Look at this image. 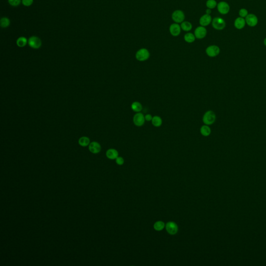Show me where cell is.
I'll use <instances>...</instances> for the list:
<instances>
[{
    "mask_svg": "<svg viewBox=\"0 0 266 266\" xmlns=\"http://www.w3.org/2000/svg\"><path fill=\"white\" fill-rule=\"evenodd\" d=\"M216 119V116L214 112L208 110L204 114L202 120L205 125H211L214 123Z\"/></svg>",
    "mask_w": 266,
    "mask_h": 266,
    "instance_id": "6da1fadb",
    "label": "cell"
},
{
    "mask_svg": "<svg viewBox=\"0 0 266 266\" xmlns=\"http://www.w3.org/2000/svg\"><path fill=\"white\" fill-rule=\"evenodd\" d=\"M150 54L149 51L146 49H139L137 52H136V59L139 61H144L149 58Z\"/></svg>",
    "mask_w": 266,
    "mask_h": 266,
    "instance_id": "7a4b0ae2",
    "label": "cell"
},
{
    "mask_svg": "<svg viewBox=\"0 0 266 266\" xmlns=\"http://www.w3.org/2000/svg\"><path fill=\"white\" fill-rule=\"evenodd\" d=\"M212 26L216 30H222L225 28V22L220 17H216L212 20Z\"/></svg>",
    "mask_w": 266,
    "mask_h": 266,
    "instance_id": "3957f363",
    "label": "cell"
},
{
    "mask_svg": "<svg viewBox=\"0 0 266 266\" xmlns=\"http://www.w3.org/2000/svg\"><path fill=\"white\" fill-rule=\"evenodd\" d=\"M145 121L144 115L141 112L137 113L133 117V123L137 127L142 126L144 124Z\"/></svg>",
    "mask_w": 266,
    "mask_h": 266,
    "instance_id": "277c9868",
    "label": "cell"
},
{
    "mask_svg": "<svg viewBox=\"0 0 266 266\" xmlns=\"http://www.w3.org/2000/svg\"><path fill=\"white\" fill-rule=\"evenodd\" d=\"M29 45L34 49H38L42 45L41 39L36 36H32L28 40Z\"/></svg>",
    "mask_w": 266,
    "mask_h": 266,
    "instance_id": "5b68a950",
    "label": "cell"
},
{
    "mask_svg": "<svg viewBox=\"0 0 266 266\" xmlns=\"http://www.w3.org/2000/svg\"><path fill=\"white\" fill-rule=\"evenodd\" d=\"M220 49L216 45H211L207 47L206 53L210 57H215L218 56L220 53Z\"/></svg>",
    "mask_w": 266,
    "mask_h": 266,
    "instance_id": "8992f818",
    "label": "cell"
},
{
    "mask_svg": "<svg viewBox=\"0 0 266 266\" xmlns=\"http://www.w3.org/2000/svg\"><path fill=\"white\" fill-rule=\"evenodd\" d=\"M171 18L176 23H182L184 22L185 14L182 11L177 10L174 11V13L172 14Z\"/></svg>",
    "mask_w": 266,
    "mask_h": 266,
    "instance_id": "52a82bcc",
    "label": "cell"
},
{
    "mask_svg": "<svg viewBox=\"0 0 266 266\" xmlns=\"http://www.w3.org/2000/svg\"><path fill=\"white\" fill-rule=\"evenodd\" d=\"M217 9L220 14L225 15L229 12L230 6L227 2L222 1L217 4Z\"/></svg>",
    "mask_w": 266,
    "mask_h": 266,
    "instance_id": "ba28073f",
    "label": "cell"
},
{
    "mask_svg": "<svg viewBox=\"0 0 266 266\" xmlns=\"http://www.w3.org/2000/svg\"><path fill=\"white\" fill-rule=\"evenodd\" d=\"M246 24L250 27H255L258 24V18L255 15L252 14H248L245 18Z\"/></svg>",
    "mask_w": 266,
    "mask_h": 266,
    "instance_id": "9c48e42d",
    "label": "cell"
},
{
    "mask_svg": "<svg viewBox=\"0 0 266 266\" xmlns=\"http://www.w3.org/2000/svg\"><path fill=\"white\" fill-rule=\"evenodd\" d=\"M166 230L168 234L174 235L177 233L178 227L176 223L173 221H170L166 223L165 225Z\"/></svg>",
    "mask_w": 266,
    "mask_h": 266,
    "instance_id": "30bf717a",
    "label": "cell"
},
{
    "mask_svg": "<svg viewBox=\"0 0 266 266\" xmlns=\"http://www.w3.org/2000/svg\"><path fill=\"white\" fill-rule=\"evenodd\" d=\"M207 34V30L203 26H200L196 28L194 31V35L196 38L202 39L204 38Z\"/></svg>",
    "mask_w": 266,
    "mask_h": 266,
    "instance_id": "8fae6325",
    "label": "cell"
},
{
    "mask_svg": "<svg viewBox=\"0 0 266 266\" xmlns=\"http://www.w3.org/2000/svg\"><path fill=\"white\" fill-rule=\"evenodd\" d=\"M89 150L94 154H97L101 152V146L97 142L93 141L89 144Z\"/></svg>",
    "mask_w": 266,
    "mask_h": 266,
    "instance_id": "7c38bea8",
    "label": "cell"
},
{
    "mask_svg": "<svg viewBox=\"0 0 266 266\" xmlns=\"http://www.w3.org/2000/svg\"><path fill=\"white\" fill-rule=\"evenodd\" d=\"M181 27L177 24H173L170 26L169 31L171 35L174 36L179 35L181 32Z\"/></svg>",
    "mask_w": 266,
    "mask_h": 266,
    "instance_id": "4fadbf2b",
    "label": "cell"
},
{
    "mask_svg": "<svg viewBox=\"0 0 266 266\" xmlns=\"http://www.w3.org/2000/svg\"><path fill=\"white\" fill-rule=\"evenodd\" d=\"M212 22V17L209 14L204 15L200 19V24L201 25V26L203 27L209 26Z\"/></svg>",
    "mask_w": 266,
    "mask_h": 266,
    "instance_id": "5bb4252c",
    "label": "cell"
},
{
    "mask_svg": "<svg viewBox=\"0 0 266 266\" xmlns=\"http://www.w3.org/2000/svg\"><path fill=\"white\" fill-rule=\"evenodd\" d=\"M246 24V21L244 18L239 17L237 18L234 21V26L237 29L241 30L244 28Z\"/></svg>",
    "mask_w": 266,
    "mask_h": 266,
    "instance_id": "9a60e30c",
    "label": "cell"
},
{
    "mask_svg": "<svg viewBox=\"0 0 266 266\" xmlns=\"http://www.w3.org/2000/svg\"><path fill=\"white\" fill-rule=\"evenodd\" d=\"M118 151L114 149H109L106 152L107 157L110 160L116 159L118 157Z\"/></svg>",
    "mask_w": 266,
    "mask_h": 266,
    "instance_id": "2e32d148",
    "label": "cell"
},
{
    "mask_svg": "<svg viewBox=\"0 0 266 266\" xmlns=\"http://www.w3.org/2000/svg\"><path fill=\"white\" fill-rule=\"evenodd\" d=\"M200 133L202 136L207 137L209 136L211 133V129L209 125H203L200 128Z\"/></svg>",
    "mask_w": 266,
    "mask_h": 266,
    "instance_id": "e0dca14e",
    "label": "cell"
},
{
    "mask_svg": "<svg viewBox=\"0 0 266 266\" xmlns=\"http://www.w3.org/2000/svg\"><path fill=\"white\" fill-rule=\"evenodd\" d=\"M131 109L133 111L136 113L140 112L142 110V106L141 103L138 101H134L131 105Z\"/></svg>",
    "mask_w": 266,
    "mask_h": 266,
    "instance_id": "ac0fdd59",
    "label": "cell"
},
{
    "mask_svg": "<svg viewBox=\"0 0 266 266\" xmlns=\"http://www.w3.org/2000/svg\"><path fill=\"white\" fill-rule=\"evenodd\" d=\"M151 122H152V125H153L155 127L159 128V127H160L162 124L163 121L160 117L158 116V115H155V116L153 117Z\"/></svg>",
    "mask_w": 266,
    "mask_h": 266,
    "instance_id": "d6986e66",
    "label": "cell"
},
{
    "mask_svg": "<svg viewBox=\"0 0 266 266\" xmlns=\"http://www.w3.org/2000/svg\"><path fill=\"white\" fill-rule=\"evenodd\" d=\"M79 144L82 147H86L90 144V138L86 136H83L79 139Z\"/></svg>",
    "mask_w": 266,
    "mask_h": 266,
    "instance_id": "ffe728a7",
    "label": "cell"
},
{
    "mask_svg": "<svg viewBox=\"0 0 266 266\" xmlns=\"http://www.w3.org/2000/svg\"><path fill=\"white\" fill-rule=\"evenodd\" d=\"M27 42H28V41L27 38L24 36H21L17 39L16 43L18 46L20 47H23L27 45Z\"/></svg>",
    "mask_w": 266,
    "mask_h": 266,
    "instance_id": "44dd1931",
    "label": "cell"
},
{
    "mask_svg": "<svg viewBox=\"0 0 266 266\" xmlns=\"http://www.w3.org/2000/svg\"><path fill=\"white\" fill-rule=\"evenodd\" d=\"M184 39L187 43H191L195 41L196 36L192 33H187L184 36Z\"/></svg>",
    "mask_w": 266,
    "mask_h": 266,
    "instance_id": "7402d4cb",
    "label": "cell"
},
{
    "mask_svg": "<svg viewBox=\"0 0 266 266\" xmlns=\"http://www.w3.org/2000/svg\"><path fill=\"white\" fill-rule=\"evenodd\" d=\"M181 28L182 29L185 31H189L192 29V26L191 24L188 22H183L181 24Z\"/></svg>",
    "mask_w": 266,
    "mask_h": 266,
    "instance_id": "603a6c76",
    "label": "cell"
},
{
    "mask_svg": "<svg viewBox=\"0 0 266 266\" xmlns=\"http://www.w3.org/2000/svg\"><path fill=\"white\" fill-rule=\"evenodd\" d=\"M165 226V223L163 221H158L155 223L154 225V229L157 231H161L164 228Z\"/></svg>",
    "mask_w": 266,
    "mask_h": 266,
    "instance_id": "cb8c5ba5",
    "label": "cell"
},
{
    "mask_svg": "<svg viewBox=\"0 0 266 266\" xmlns=\"http://www.w3.org/2000/svg\"><path fill=\"white\" fill-rule=\"evenodd\" d=\"M1 26L2 28H6L10 25L9 19L7 17H3L1 19Z\"/></svg>",
    "mask_w": 266,
    "mask_h": 266,
    "instance_id": "d4e9b609",
    "label": "cell"
},
{
    "mask_svg": "<svg viewBox=\"0 0 266 266\" xmlns=\"http://www.w3.org/2000/svg\"><path fill=\"white\" fill-rule=\"evenodd\" d=\"M206 5L207 7L209 9H213L217 6V2L215 0H207Z\"/></svg>",
    "mask_w": 266,
    "mask_h": 266,
    "instance_id": "484cf974",
    "label": "cell"
},
{
    "mask_svg": "<svg viewBox=\"0 0 266 266\" xmlns=\"http://www.w3.org/2000/svg\"><path fill=\"white\" fill-rule=\"evenodd\" d=\"M248 15V11L245 8H242L239 11V15L241 17L244 18H246V17Z\"/></svg>",
    "mask_w": 266,
    "mask_h": 266,
    "instance_id": "4316f807",
    "label": "cell"
},
{
    "mask_svg": "<svg viewBox=\"0 0 266 266\" xmlns=\"http://www.w3.org/2000/svg\"><path fill=\"white\" fill-rule=\"evenodd\" d=\"M8 3L13 6H17L21 3V0H8Z\"/></svg>",
    "mask_w": 266,
    "mask_h": 266,
    "instance_id": "83f0119b",
    "label": "cell"
},
{
    "mask_svg": "<svg viewBox=\"0 0 266 266\" xmlns=\"http://www.w3.org/2000/svg\"><path fill=\"white\" fill-rule=\"evenodd\" d=\"M33 0H22V3L24 5L26 6H29L32 4Z\"/></svg>",
    "mask_w": 266,
    "mask_h": 266,
    "instance_id": "f1b7e54d",
    "label": "cell"
},
{
    "mask_svg": "<svg viewBox=\"0 0 266 266\" xmlns=\"http://www.w3.org/2000/svg\"><path fill=\"white\" fill-rule=\"evenodd\" d=\"M115 161H116V163L119 165H122L124 163V160L123 158L122 157H118L115 159Z\"/></svg>",
    "mask_w": 266,
    "mask_h": 266,
    "instance_id": "f546056e",
    "label": "cell"
},
{
    "mask_svg": "<svg viewBox=\"0 0 266 266\" xmlns=\"http://www.w3.org/2000/svg\"><path fill=\"white\" fill-rule=\"evenodd\" d=\"M144 117H145L146 121H151L153 117L150 114H147L144 115Z\"/></svg>",
    "mask_w": 266,
    "mask_h": 266,
    "instance_id": "4dcf8cb0",
    "label": "cell"
},
{
    "mask_svg": "<svg viewBox=\"0 0 266 266\" xmlns=\"http://www.w3.org/2000/svg\"><path fill=\"white\" fill-rule=\"evenodd\" d=\"M206 13H207V14H209V15H210V14L211 13V9H209V8H207V10H206Z\"/></svg>",
    "mask_w": 266,
    "mask_h": 266,
    "instance_id": "1f68e13d",
    "label": "cell"
},
{
    "mask_svg": "<svg viewBox=\"0 0 266 266\" xmlns=\"http://www.w3.org/2000/svg\"><path fill=\"white\" fill-rule=\"evenodd\" d=\"M263 43H264V44H265V45L266 46V38H265V40H264V41H263Z\"/></svg>",
    "mask_w": 266,
    "mask_h": 266,
    "instance_id": "d6a6232c",
    "label": "cell"
}]
</instances>
